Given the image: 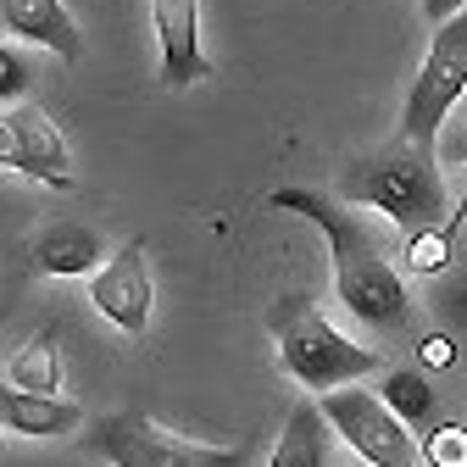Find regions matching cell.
Returning <instances> with one entry per match:
<instances>
[{"mask_svg": "<svg viewBox=\"0 0 467 467\" xmlns=\"http://www.w3.org/2000/svg\"><path fill=\"white\" fill-rule=\"evenodd\" d=\"M28 84H34L28 56H23L17 45H0V100H17V95H28Z\"/></svg>", "mask_w": 467, "mask_h": 467, "instance_id": "cell-19", "label": "cell"}, {"mask_svg": "<svg viewBox=\"0 0 467 467\" xmlns=\"http://www.w3.org/2000/svg\"><path fill=\"white\" fill-rule=\"evenodd\" d=\"M84 423V406L67 400L62 389H23L12 379H0V429H12L23 440H67Z\"/></svg>", "mask_w": 467, "mask_h": 467, "instance_id": "cell-9", "label": "cell"}, {"mask_svg": "<svg viewBox=\"0 0 467 467\" xmlns=\"http://www.w3.org/2000/svg\"><path fill=\"white\" fill-rule=\"evenodd\" d=\"M273 206L301 212L323 228L328 256H334V296L350 312V323H362L373 334H406V323H412V289L400 284V273L384 251V234L357 206L339 195H323V190H301V184L273 190Z\"/></svg>", "mask_w": 467, "mask_h": 467, "instance_id": "cell-1", "label": "cell"}, {"mask_svg": "<svg viewBox=\"0 0 467 467\" xmlns=\"http://www.w3.org/2000/svg\"><path fill=\"white\" fill-rule=\"evenodd\" d=\"M317 406H323V418L334 423V434L362 462H373V467H412L418 462V429L400 423L389 412V400L379 389H368L362 379L339 384V389H323Z\"/></svg>", "mask_w": 467, "mask_h": 467, "instance_id": "cell-5", "label": "cell"}, {"mask_svg": "<svg viewBox=\"0 0 467 467\" xmlns=\"http://www.w3.org/2000/svg\"><path fill=\"white\" fill-rule=\"evenodd\" d=\"M440 161L445 167H456L462 161V172H467V129H451V134H440ZM467 223V184H462V195H456V206H451V217H445V234H451V240H456V228Z\"/></svg>", "mask_w": 467, "mask_h": 467, "instance_id": "cell-18", "label": "cell"}, {"mask_svg": "<svg viewBox=\"0 0 467 467\" xmlns=\"http://www.w3.org/2000/svg\"><path fill=\"white\" fill-rule=\"evenodd\" d=\"M445 312H451V317H462V323H467V273H462V278H451V284H445Z\"/></svg>", "mask_w": 467, "mask_h": 467, "instance_id": "cell-22", "label": "cell"}, {"mask_svg": "<svg viewBox=\"0 0 467 467\" xmlns=\"http://www.w3.org/2000/svg\"><path fill=\"white\" fill-rule=\"evenodd\" d=\"M467 6V0H418V12H423V23H445V17H456Z\"/></svg>", "mask_w": 467, "mask_h": 467, "instance_id": "cell-23", "label": "cell"}, {"mask_svg": "<svg viewBox=\"0 0 467 467\" xmlns=\"http://www.w3.org/2000/svg\"><path fill=\"white\" fill-rule=\"evenodd\" d=\"M95 451L117 467H212V462H240L234 445H206L190 434H172L167 423L145 412H111L95 429Z\"/></svg>", "mask_w": 467, "mask_h": 467, "instance_id": "cell-6", "label": "cell"}, {"mask_svg": "<svg viewBox=\"0 0 467 467\" xmlns=\"http://www.w3.org/2000/svg\"><path fill=\"white\" fill-rule=\"evenodd\" d=\"M156 17V50H161V84L190 89L212 78V62L201 50V0H150Z\"/></svg>", "mask_w": 467, "mask_h": 467, "instance_id": "cell-8", "label": "cell"}, {"mask_svg": "<svg viewBox=\"0 0 467 467\" xmlns=\"http://www.w3.org/2000/svg\"><path fill=\"white\" fill-rule=\"evenodd\" d=\"M328 456H334V423L323 418V406L306 389V400H296V412H289V423H284L267 462L273 467H323Z\"/></svg>", "mask_w": 467, "mask_h": 467, "instance_id": "cell-13", "label": "cell"}, {"mask_svg": "<svg viewBox=\"0 0 467 467\" xmlns=\"http://www.w3.org/2000/svg\"><path fill=\"white\" fill-rule=\"evenodd\" d=\"M267 328H273V345H278L284 373L296 379L301 389H312V395L339 389V384H357V379H368V373L384 368V350L345 339L323 317V306L312 296H284L267 312Z\"/></svg>", "mask_w": 467, "mask_h": 467, "instance_id": "cell-3", "label": "cell"}, {"mask_svg": "<svg viewBox=\"0 0 467 467\" xmlns=\"http://www.w3.org/2000/svg\"><path fill=\"white\" fill-rule=\"evenodd\" d=\"M467 95V6L445 23H434V39L423 50V62L406 84V106H400V140L412 145H440L451 111Z\"/></svg>", "mask_w": 467, "mask_h": 467, "instance_id": "cell-4", "label": "cell"}, {"mask_svg": "<svg viewBox=\"0 0 467 467\" xmlns=\"http://www.w3.org/2000/svg\"><path fill=\"white\" fill-rule=\"evenodd\" d=\"M379 395L389 400V412H395L400 423H412L418 434L434 423V406H440V400H434V384L423 379V368H389V362H384V368H379Z\"/></svg>", "mask_w": 467, "mask_h": 467, "instance_id": "cell-14", "label": "cell"}, {"mask_svg": "<svg viewBox=\"0 0 467 467\" xmlns=\"http://www.w3.org/2000/svg\"><path fill=\"white\" fill-rule=\"evenodd\" d=\"M0 23L39 50H56L62 62H84V34L62 0H0Z\"/></svg>", "mask_w": 467, "mask_h": 467, "instance_id": "cell-11", "label": "cell"}, {"mask_svg": "<svg viewBox=\"0 0 467 467\" xmlns=\"http://www.w3.org/2000/svg\"><path fill=\"white\" fill-rule=\"evenodd\" d=\"M6 123H12L17 150H23V179L50 184V190H67L73 184V150H67L62 129H56L39 106H17Z\"/></svg>", "mask_w": 467, "mask_h": 467, "instance_id": "cell-10", "label": "cell"}, {"mask_svg": "<svg viewBox=\"0 0 467 467\" xmlns=\"http://www.w3.org/2000/svg\"><path fill=\"white\" fill-rule=\"evenodd\" d=\"M12 384H23V389H62V350H56L50 328H39L12 357Z\"/></svg>", "mask_w": 467, "mask_h": 467, "instance_id": "cell-15", "label": "cell"}, {"mask_svg": "<svg viewBox=\"0 0 467 467\" xmlns=\"http://www.w3.org/2000/svg\"><path fill=\"white\" fill-rule=\"evenodd\" d=\"M418 462H429V467H467V423H429L418 434Z\"/></svg>", "mask_w": 467, "mask_h": 467, "instance_id": "cell-16", "label": "cell"}, {"mask_svg": "<svg viewBox=\"0 0 467 467\" xmlns=\"http://www.w3.org/2000/svg\"><path fill=\"white\" fill-rule=\"evenodd\" d=\"M406 267L434 278V273H451V234L445 228H418V234H406Z\"/></svg>", "mask_w": 467, "mask_h": 467, "instance_id": "cell-17", "label": "cell"}, {"mask_svg": "<svg viewBox=\"0 0 467 467\" xmlns=\"http://www.w3.org/2000/svg\"><path fill=\"white\" fill-rule=\"evenodd\" d=\"M456 362V328L445 334V328H429L423 339H418V368L423 373H434V368H451Z\"/></svg>", "mask_w": 467, "mask_h": 467, "instance_id": "cell-20", "label": "cell"}, {"mask_svg": "<svg viewBox=\"0 0 467 467\" xmlns=\"http://www.w3.org/2000/svg\"><path fill=\"white\" fill-rule=\"evenodd\" d=\"M339 201L384 212L400 234L445 228V217H451V190H445L440 145L389 140V145L357 156V161L339 172Z\"/></svg>", "mask_w": 467, "mask_h": 467, "instance_id": "cell-2", "label": "cell"}, {"mask_svg": "<svg viewBox=\"0 0 467 467\" xmlns=\"http://www.w3.org/2000/svg\"><path fill=\"white\" fill-rule=\"evenodd\" d=\"M0 167H6V172H23V150H17V134H12L6 117H0Z\"/></svg>", "mask_w": 467, "mask_h": 467, "instance_id": "cell-21", "label": "cell"}, {"mask_svg": "<svg viewBox=\"0 0 467 467\" xmlns=\"http://www.w3.org/2000/svg\"><path fill=\"white\" fill-rule=\"evenodd\" d=\"M100 262V234L89 223H50L34 240V267L50 278H89Z\"/></svg>", "mask_w": 467, "mask_h": 467, "instance_id": "cell-12", "label": "cell"}, {"mask_svg": "<svg viewBox=\"0 0 467 467\" xmlns=\"http://www.w3.org/2000/svg\"><path fill=\"white\" fill-rule=\"evenodd\" d=\"M89 301L95 312L123 328L129 339H140L150 328V312H156V284H150V256L140 240H123L95 273H89Z\"/></svg>", "mask_w": 467, "mask_h": 467, "instance_id": "cell-7", "label": "cell"}]
</instances>
